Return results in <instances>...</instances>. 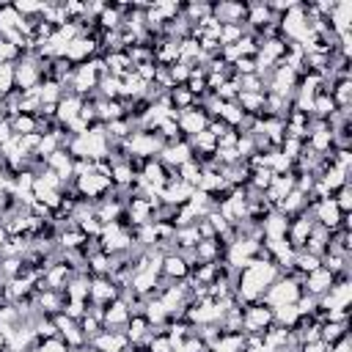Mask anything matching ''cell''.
Instances as JSON below:
<instances>
[{"instance_id":"1","label":"cell","mask_w":352,"mask_h":352,"mask_svg":"<svg viewBox=\"0 0 352 352\" xmlns=\"http://www.w3.org/2000/svg\"><path fill=\"white\" fill-rule=\"evenodd\" d=\"M300 297H302L300 280L286 275V278H278L275 283H270V292L261 294V302L270 305V308H278V305H294Z\"/></svg>"},{"instance_id":"2","label":"cell","mask_w":352,"mask_h":352,"mask_svg":"<svg viewBox=\"0 0 352 352\" xmlns=\"http://www.w3.org/2000/svg\"><path fill=\"white\" fill-rule=\"evenodd\" d=\"M209 124V116L201 110V107H190V110H182L179 113V132H184V138H195L198 132H204Z\"/></svg>"},{"instance_id":"3","label":"cell","mask_w":352,"mask_h":352,"mask_svg":"<svg viewBox=\"0 0 352 352\" xmlns=\"http://www.w3.org/2000/svg\"><path fill=\"white\" fill-rule=\"evenodd\" d=\"M129 286H132V294H135V297H148V294H157V289H160V272L148 267V270H143V272L132 275Z\"/></svg>"},{"instance_id":"4","label":"cell","mask_w":352,"mask_h":352,"mask_svg":"<svg viewBox=\"0 0 352 352\" xmlns=\"http://www.w3.org/2000/svg\"><path fill=\"white\" fill-rule=\"evenodd\" d=\"M162 275H168L170 280H184V278L190 275V261H187L179 250L165 253V256H162Z\"/></svg>"},{"instance_id":"5","label":"cell","mask_w":352,"mask_h":352,"mask_svg":"<svg viewBox=\"0 0 352 352\" xmlns=\"http://www.w3.org/2000/svg\"><path fill=\"white\" fill-rule=\"evenodd\" d=\"M80 107H82V99H80V96L63 94V96L58 99V107H55V121L66 126L69 121H74V118L80 116Z\"/></svg>"},{"instance_id":"6","label":"cell","mask_w":352,"mask_h":352,"mask_svg":"<svg viewBox=\"0 0 352 352\" xmlns=\"http://www.w3.org/2000/svg\"><path fill=\"white\" fill-rule=\"evenodd\" d=\"M305 283H308V292H311L314 297H322V294L336 283V275H333L330 270L319 267V270H314V272L305 275Z\"/></svg>"},{"instance_id":"7","label":"cell","mask_w":352,"mask_h":352,"mask_svg":"<svg viewBox=\"0 0 352 352\" xmlns=\"http://www.w3.org/2000/svg\"><path fill=\"white\" fill-rule=\"evenodd\" d=\"M11 132L14 135H30V132H38V118L30 116V113H16L11 118Z\"/></svg>"},{"instance_id":"8","label":"cell","mask_w":352,"mask_h":352,"mask_svg":"<svg viewBox=\"0 0 352 352\" xmlns=\"http://www.w3.org/2000/svg\"><path fill=\"white\" fill-rule=\"evenodd\" d=\"M179 182H184V184H190V187H198V182H201V165L195 162V160H187L184 165H179Z\"/></svg>"},{"instance_id":"9","label":"cell","mask_w":352,"mask_h":352,"mask_svg":"<svg viewBox=\"0 0 352 352\" xmlns=\"http://www.w3.org/2000/svg\"><path fill=\"white\" fill-rule=\"evenodd\" d=\"M336 201V206L346 214L349 209H352V192H349V187H341V192H338V198H333Z\"/></svg>"},{"instance_id":"10","label":"cell","mask_w":352,"mask_h":352,"mask_svg":"<svg viewBox=\"0 0 352 352\" xmlns=\"http://www.w3.org/2000/svg\"><path fill=\"white\" fill-rule=\"evenodd\" d=\"M300 352H327V344L324 341H308V344H300Z\"/></svg>"},{"instance_id":"11","label":"cell","mask_w":352,"mask_h":352,"mask_svg":"<svg viewBox=\"0 0 352 352\" xmlns=\"http://www.w3.org/2000/svg\"><path fill=\"white\" fill-rule=\"evenodd\" d=\"M6 239H8V234H6V228H3V223H0V248L6 245Z\"/></svg>"},{"instance_id":"12","label":"cell","mask_w":352,"mask_h":352,"mask_svg":"<svg viewBox=\"0 0 352 352\" xmlns=\"http://www.w3.org/2000/svg\"><path fill=\"white\" fill-rule=\"evenodd\" d=\"M6 346H8V344H6V336H3V333H0V352H3V349H6Z\"/></svg>"}]
</instances>
